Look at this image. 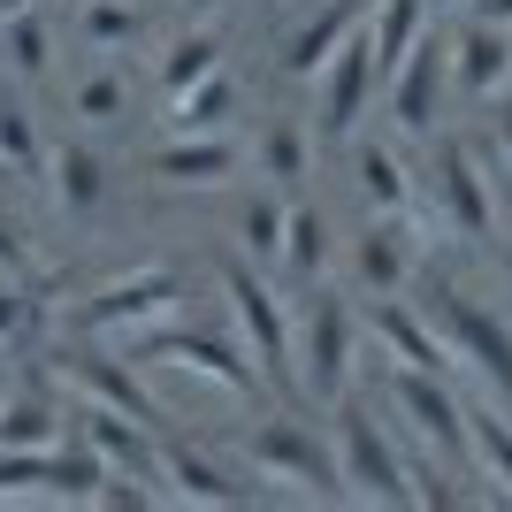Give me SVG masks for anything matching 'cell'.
Returning a JSON list of instances; mask_svg holds the SVG:
<instances>
[{
    "label": "cell",
    "mask_w": 512,
    "mask_h": 512,
    "mask_svg": "<svg viewBox=\"0 0 512 512\" xmlns=\"http://www.w3.org/2000/svg\"><path fill=\"white\" fill-rule=\"evenodd\" d=\"M505 85H512V31L490 23V16L459 23V31H451V92L474 100V107H490Z\"/></svg>",
    "instance_id": "e0dca14e"
},
{
    "label": "cell",
    "mask_w": 512,
    "mask_h": 512,
    "mask_svg": "<svg viewBox=\"0 0 512 512\" xmlns=\"http://www.w3.org/2000/svg\"><path fill=\"white\" fill-rule=\"evenodd\" d=\"M505 253H512V207H505Z\"/></svg>",
    "instance_id": "74e56055"
},
{
    "label": "cell",
    "mask_w": 512,
    "mask_h": 512,
    "mask_svg": "<svg viewBox=\"0 0 512 512\" xmlns=\"http://www.w3.org/2000/svg\"><path fill=\"white\" fill-rule=\"evenodd\" d=\"M130 107H138V85H130V69L115 62V54H100V62L69 85V115L85 130H115V123H130Z\"/></svg>",
    "instance_id": "484cf974"
},
{
    "label": "cell",
    "mask_w": 512,
    "mask_h": 512,
    "mask_svg": "<svg viewBox=\"0 0 512 512\" xmlns=\"http://www.w3.org/2000/svg\"><path fill=\"white\" fill-rule=\"evenodd\" d=\"M467 428H474V467H482V482H490L497 497H512V413L490 398V406L467 413Z\"/></svg>",
    "instance_id": "1f68e13d"
},
{
    "label": "cell",
    "mask_w": 512,
    "mask_h": 512,
    "mask_svg": "<svg viewBox=\"0 0 512 512\" xmlns=\"http://www.w3.org/2000/svg\"><path fill=\"white\" fill-rule=\"evenodd\" d=\"M46 184H54V207L69 214V222H92V214L107 207V161L92 138H69V146H54V169H46Z\"/></svg>",
    "instance_id": "603a6c76"
},
{
    "label": "cell",
    "mask_w": 512,
    "mask_h": 512,
    "mask_svg": "<svg viewBox=\"0 0 512 512\" xmlns=\"http://www.w3.org/2000/svg\"><path fill=\"white\" fill-rule=\"evenodd\" d=\"M146 176L153 184H176V192H230L245 176V146L230 130H169L146 153Z\"/></svg>",
    "instance_id": "8fae6325"
},
{
    "label": "cell",
    "mask_w": 512,
    "mask_h": 512,
    "mask_svg": "<svg viewBox=\"0 0 512 512\" xmlns=\"http://www.w3.org/2000/svg\"><path fill=\"white\" fill-rule=\"evenodd\" d=\"M46 321H54L46 283L0 276V352H39V344H46Z\"/></svg>",
    "instance_id": "f546056e"
},
{
    "label": "cell",
    "mask_w": 512,
    "mask_h": 512,
    "mask_svg": "<svg viewBox=\"0 0 512 512\" xmlns=\"http://www.w3.org/2000/svg\"><path fill=\"white\" fill-rule=\"evenodd\" d=\"M0 69H8L16 85H46V69H54V23H46L39 0L0 23Z\"/></svg>",
    "instance_id": "83f0119b"
},
{
    "label": "cell",
    "mask_w": 512,
    "mask_h": 512,
    "mask_svg": "<svg viewBox=\"0 0 512 512\" xmlns=\"http://www.w3.org/2000/svg\"><path fill=\"white\" fill-rule=\"evenodd\" d=\"M444 100H451V46L421 39V46H413V62L383 85L390 130H398V138H436V123H444Z\"/></svg>",
    "instance_id": "5bb4252c"
},
{
    "label": "cell",
    "mask_w": 512,
    "mask_h": 512,
    "mask_svg": "<svg viewBox=\"0 0 512 512\" xmlns=\"http://www.w3.org/2000/svg\"><path fill=\"white\" fill-rule=\"evenodd\" d=\"M329 444H337L344 497H360V505H421L413 444H398L360 398H337V406H329Z\"/></svg>",
    "instance_id": "7a4b0ae2"
},
{
    "label": "cell",
    "mask_w": 512,
    "mask_h": 512,
    "mask_svg": "<svg viewBox=\"0 0 512 512\" xmlns=\"http://www.w3.org/2000/svg\"><path fill=\"white\" fill-rule=\"evenodd\" d=\"M344 268H352V291L360 299H390L413 283V222L406 214H375L367 207L360 237L344 245Z\"/></svg>",
    "instance_id": "2e32d148"
},
{
    "label": "cell",
    "mask_w": 512,
    "mask_h": 512,
    "mask_svg": "<svg viewBox=\"0 0 512 512\" xmlns=\"http://www.w3.org/2000/svg\"><path fill=\"white\" fill-rule=\"evenodd\" d=\"M375 100H383V62H375V39L352 31L337 46V62L314 77V138L321 146H352L367 130V115H375Z\"/></svg>",
    "instance_id": "9c48e42d"
},
{
    "label": "cell",
    "mask_w": 512,
    "mask_h": 512,
    "mask_svg": "<svg viewBox=\"0 0 512 512\" xmlns=\"http://www.w3.org/2000/svg\"><path fill=\"white\" fill-rule=\"evenodd\" d=\"M230 237H237V253H253L260 268H283V237H291V192H245L230 207Z\"/></svg>",
    "instance_id": "d4e9b609"
},
{
    "label": "cell",
    "mask_w": 512,
    "mask_h": 512,
    "mask_svg": "<svg viewBox=\"0 0 512 512\" xmlns=\"http://www.w3.org/2000/svg\"><path fill=\"white\" fill-rule=\"evenodd\" d=\"M314 123H299V115H268L260 123V138H253V161H260V176L276 184V192H306L314 184Z\"/></svg>",
    "instance_id": "7402d4cb"
},
{
    "label": "cell",
    "mask_w": 512,
    "mask_h": 512,
    "mask_svg": "<svg viewBox=\"0 0 512 512\" xmlns=\"http://www.w3.org/2000/svg\"><path fill=\"white\" fill-rule=\"evenodd\" d=\"M222 62H230V31H222V23H184V31L161 46V62H153V92L176 100V92H192L199 77H214Z\"/></svg>",
    "instance_id": "44dd1931"
},
{
    "label": "cell",
    "mask_w": 512,
    "mask_h": 512,
    "mask_svg": "<svg viewBox=\"0 0 512 512\" xmlns=\"http://www.w3.org/2000/svg\"><path fill=\"white\" fill-rule=\"evenodd\" d=\"M0 406H8V383H0Z\"/></svg>",
    "instance_id": "ab89813d"
},
{
    "label": "cell",
    "mask_w": 512,
    "mask_h": 512,
    "mask_svg": "<svg viewBox=\"0 0 512 512\" xmlns=\"http://www.w3.org/2000/svg\"><path fill=\"white\" fill-rule=\"evenodd\" d=\"M428 8H459V0H428Z\"/></svg>",
    "instance_id": "f35d334b"
},
{
    "label": "cell",
    "mask_w": 512,
    "mask_h": 512,
    "mask_svg": "<svg viewBox=\"0 0 512 512\" xmlns=\"http://www.w3.org/2000/svg\"><path fill=\"white\" fill-rule=\"evenodd\" d=\"M367 16H375V0H321V8H306L299 23H283L276 69L291 85H314L321 69L337 62V46L352 39V31H367Z\"/></svg>",
    "instance_id": "4fadbf2b"
},
{
    "label": "cell",
    "mask_w": 512,
    "mask_h": 512,
    "mask_svg": "<svg viewBox=\"0 0 512 512\" xmlns=\"http://www.w3.org/2000/svg\"><path fill=\"white\" fill-rule=\"evenodd\" d=\"M428 314L444 321V337L459 344V360H474V375L490 383V398L512 413V321H505V314H490L482 299H467L459 283H436Z\"/></svg>",
    "instance_id": "30bf717a"
},
{
    "label": "cell",
    "mask_w": 512,
    "mask_h": 512,
    "mask_svg": "<svg viewBox=\"0 0 512 512\" xmlns=\"http://www.w3.org/2000/svg\"><path fill=\"white\" fill-rule=\"evenodd\" d=\"M16 8H31V0H0V23H8V16H16Z\"/></svg>",
    "instance_id": "8d00e7d4"
},
{
    "label": "cell",
    "mask_w": 512,
    "mask_h": 512,
    "mask_svg": "<svg viewBox=\"0 0 512 512\" xmlns=\"http://www.w3.org/2000/svg\"><path fill=\"white\" fill-rule=\"evenodd\" d=\"M130 360L169 367V375H199V383H214V390H260L268 383L260 360H253V344L237 337V329H192L184 314L138 329V337H130Z\"/></svg>",
    "instance_id": "277c9868"
},
{
    "label": "cell",
    "mask_w": 512,
    "mask_h": 512,
    "mask_svg": "<svg viewBox=\"0 0 512 512\" xmlns=\"http://www.w3.org/2000/svg\"><path fill=\"white\" fill-rule=\"evenodd\" d=\"M184 299H192V283H184V268H169V260H153V268H130L123 283H107V291H92V299L69 306V329L77 337H107V329H153V321L184 314Z\"/></svg>",
    "instance_id": "ba28073f"
},
{
    "label": "cell",
    "mask_w": 512,
    "mask_h": 512,
    "mask_svg": "<svg viewBox=\"0 0 512 512\" xmlns=\"http://www.w3.org/2000/svg\"><path fill=\"white\" fill-rule=\"evenodd\" d=\"M245 115V85H237V69L222 62L214 77H199L192 92H176L169 100V130H230Z\"/></svg>",
    "instance_id": "f1b7e54d"
},
{
    "label": "cell",
    "mask_w": 512,
    "mask_h": 512,
    "mask_svg": "<svg viewBox=\"0 0 512 512\" xmlns=\"http://www.w3.org/2000/svg\"><path fill=\"white\" fill-rule=\"evenodd\" d=\"M222 8H230V0H176V16H184V23H214Z\"/></svg>",
    "instance_id": "e575fe53"
},
{
    "label": "cell",
    "mask_w": 512,
    "mask_h": 512,
    "mask_svg": "<svg viewBox=\"0 0 512 512\" xmlns=\"http://www.w3.org/2000/svg\"><path fill=\"white\" fill-rule=\"evenodd\" d=\"M161 482H169V505H245L253 497V467H230V451L192 444L184 428L161 436Z\"/></svg>",
    "instance_id": "7c38bea8"
},
{
    "label": "cell",
    "mask_w": 512,
    "mask_h": 512,
    "mask_svg": "<svg viewBox=\"0 0 512 512\" xmlns=\"http://www.w3.org/2000/svg\"><path fill=\"white\" fill-rule=\"evenodd\" d=\"M46 169H54V146L39 138V115L16 92V77L0 69V176L8 184H39Z\"/></svg>",
    "instance_id": "ffe728a7"
},
{
    "label": "cell",
    "mask_w": 512,
    "mask_h": 512,
    "mask_svg": "<svg viewBox=\"0 0 512 512\" xmlns=\"http://www.w3.org/2000/svg\"><path fill=\"white\" fill-rule=\"evenodd\" d=\"M237 459H245L253 474H268V482L306 490V497H344L337 444H329L321 428H306L299 413H268V421H253L245 436H237Z\"/></svg>",
    "instance_id": "8992f818"
},
{
    "label": "cell",
    "mask_w": 512,
    "mask_h": 512,
    "mask_svg": "<svg viewBox=\"0 0 512 512\" xmlns=\"http://www.w3.org/2000/svg\"><path fill=\"white\" fill-rule=\"evenodd\" d=\"M344 153H352V184H360L367 207L375 214H413L421 192H413V169H406V146H398V138H367L360 130Z\"/></svg>",
    "instance_id": "d6986e66"
},
{
    "label": "cell",
    "mask_w": 512,
    "mask_h": 512,
    "mask_svg": "<svg viewBox=\"0 0 512 512\" xmlns=\"http://www.w3.org/2000/svg\"><path fill=\"white\" fill-rule=\"evenodd\" d=\"M436 222H444L451 237H467V245H497V222H505V207H497V161L482 153V138H444L436 130Z\"/></svg>",
    "instance_id": "52a82bcc"
},
{
    "label": "cell",
    "mask_w": 512,
    "mask_h": 512,
    "mask_svg": "<svg viewBox=\"0 0 512 512\" xmlns=\"http://www.w3.org/2000/svg\"><path fill=\"white\" fill-rule=\"evenodd\" d=\"M54 367H31V383L8 390V406H0V451H54L69 444V413L54 398Z\"/></svg>",
    "instance_id": "ac0fdd59"
},
{
    "label": "cell",
    "mask_w": 512,
    "mask_h": 512,
    "mask_svg": "<svg viewBox=\"0 0 512 512\" xmlns=\"http://www.w3.org/2000/svg\"><path fill=\"white\" fill-rule=\"evenodd\" d=\"M329 268H337V230H329V214H321V207H291L283 276H299V283H329Z\"/></svg>",
    "instance_id": "4dcf8cb0"
},
{
    "label": "cell",
    "mask_w": 512,
    "mask_h": 512,
    "mask_svg": "<svg viewBox=\"0 0 512 512\" xmlns=\"http://www.w3.org/2000/svg\"><path fill=\"white\" fill-rule=\"evenodd\" d=\"M474 16H490V23H505V31H512V0H474Z\"/></svg>",
    "instance_id": "d590c367"
},
{
    "label": "cell",
    "mask_w": 512,
    "mask_h": 512,
    "mask_svg": "<svg viewBox=\"0 0 512 512\" xmlns=\"http://www.w3.org/2000/svg\"><path fill=\"white\" fill-rule=\"evenodd\" d=\"M214 283H222L230 329L253 344L260 375H268L276 390H291V398H299V306H283V291L268 283V268H260L253 253H230L222 268H214Z\"/></svg>",
    "instance_id": "6da1fadb"
},
{
    "label": "cell",
    "mask_w": 512,
    "mask_h": 512,
    "mask_svg": "<svg viewBox=\"0 0 512 512\" xmlns=\"http://www.w3.org/2000/svg\"><path fill=\"white\" fill-rule=\"evenodd\" d=\"M367 314V337H375V352L398 367H451V352L459 344L444 337V321L428 314V306H413L406 291H390V299H360Z\"/></svg>",
    "instance_id": "9a60e30c"
},
{
    "label": "cell",
    "mask_w": 512,
    "mask_h": 512,
    "mask_svg": "<svg viewBox=\"0 0 512 512\" xmlns=\"http://www.w3.org/2000/svg\"><path fill=\"white\" fill-rule=\"evenodd\" d=\"M383 390H390V413L406 421V444L428 451V459H467L474 467V428H467V398L451 390V367H383Z\"/></svg>",
    "instance_id": "5b68a950"
},
{
    "label": "cell",
    "mask_w": 512,
    "mask_h": 512,
    "mask_svg": "<svg viewBox=\"0 0 512 512\" xmlns=\"http://www.w3.org/2000/svg\"><path fill=\"white\" fill-rule=\"evenodd\" d=\"M360 344H367L360 306L344 299L337 283H306V299H299V398H314V406L352 398Z\"/></svg>",
    "instance_id": "3957f363"
},
{
    "label": "cell",
    "mask_w": 512,
    "mask_h": 512,
    "mask_svg": "<svg viewBox=\"0 0 512 512\" xmlns=\"http://www.w3.org/2000/svg\"><path fill=\"white\" fill-rule=\"evenodd\" d=\"M482 153L497 161V176H512V85L490 100V138H482Z\"/></svg>",
    "instance_id": "d6a6232c"
},
{
    "label": "cell",
    "mask_w": 512,
    "mask_h": 512,
    "mask_svg": "<svg viewBox=\"0 0 512 512\" xmlns=\"http://www.w3.org/2000/svg\"><path fill=\"white\" fill-rule=\"evenodd\" d=\"M428 23H436V8H428V0H375V16H367V39H375L383 85L413 62V46L428 39Z\"/></svg>",
    "instance_id": "4316f807"
},
{
    "label": "cell",
    "mask_w": 512,
    "mask_h": 512,
    "mask_svg": "<svg viewBox=\"0 0 512 512\" xmlns=\"http://www.w3.org/2000/svg\"><path fill=\"white\" fill-rule=\"evenodd\" d=\"M0 276H31V237L0 214Z\"/></svg>",
    "instance_id": "836d02e7"
},
{
    "label": "cell",
    "mask_w": 512,
    "mask_h": 512,
    "mask_svg": "<svg viewBox=\"0 0 512 512\" xmlns=\"http://www.w3.org/2000/svg\"><path fill=\"white\" fill-rule=\"evenodd\" d=\"M77 39H85L92 54L130 62V54L153 46V16H146V0H77Z\"/></svg>",
    "instance_id": "cb8c5ba5"
}]
</instances>
